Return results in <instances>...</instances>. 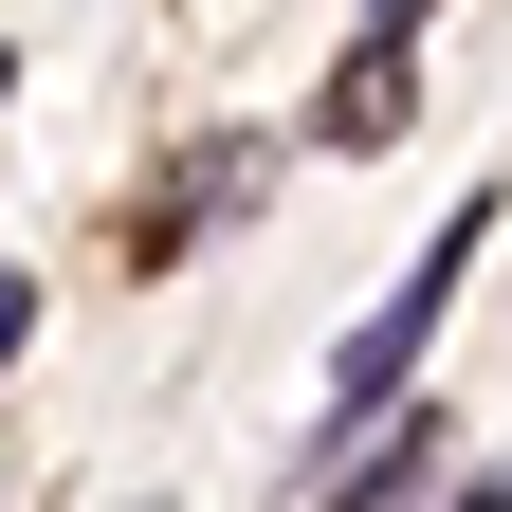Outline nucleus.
I'll list each match as a JSON object with an SVG mask.
<instances>
[{"mask_svg": "<svg viewBox=\"0 0 512 512\" xmlns=\"http://www.w3.org/2000/svg\"><path fill=\"white\" fill-rule=\"evenodd\" d=\"M494 220H512V202H458V220H439V238L403 256V293H384L366 330L330 348V439H348V421H384V403H403V366L439 348V311H458V275H476V238H494Z\"/></svg>", "mask_w": 512, "mask_h": 512, "instance_id": "f257e3e1", "label": "nucleus"}, {"mask_svg": "<svg viewBox=\"0 0 512 512\" xmlns=\"http://www.w3.org/2000/svg\"><path fill=\"white\" fill-rule=\"evenodd\" d=\"M19 330H37V275H19V256H0V366H19Z\"/></svg>", "mask_w": 512, "mask_h": 512, "instance_id": "20e7f679", "label": "nucleus"}, {"mask_svg": "<svg viewBox=\"0 0 512 512\" xmlns=\"http://www.w3.org/2000/svg\"><path fill=\"white\" fill-rule=\"evenodd\" d=\"M439 512H512V494H494V476H476V494H439Z\"/></svg>", "mask_w": 512, "mask_h": 512, "instance_id": "423d86ee", "label": "nucleus"}, {"mask_svg": "<svg viewBox=\"0 0 512 512\" xmlns=\"http://www.w3.org/2000/svg\"><path fill=\"white\" fill-rule=\"evenodd\" d=\"M421 476H439V421L403 403V439H384V458H348V476H330V512H403Z\"/></svg>", "mask_w": 512, "mask_h": 512, "instance_id": "7ed1b4c3", "label": "nucleus"}, {"mask_svg": "<svg viewBox=\"0 0 512 512\" xmlns=\"http://www.w3.org/2000/svg\"><path fill=\"white\" fill-rule=\"evenodd\" d=\"M238 183H256V147H183V183L147 202V238H128V256H147V275H165V256H202V220L238 202Z\"/></svg>", "mask_w": 512, "mask_h": 512, "instance_id": "f03ea898", "label": "nucleus"}, {"mask_svg": "<svg viewBox=\"0 0 512 512\" xmlns=\"http://www.w3.org/2000/svg\"><path fill=\"white\" fill-rule=\"evenodd\" d=\"M421 19H439V0H366V37H384V55H421Z\"/></svg>", "mask_w": 512, "mask_h": 512, "instance_id": "39448f33", "label": "nucleus"}]
</instances>
